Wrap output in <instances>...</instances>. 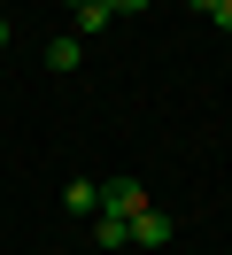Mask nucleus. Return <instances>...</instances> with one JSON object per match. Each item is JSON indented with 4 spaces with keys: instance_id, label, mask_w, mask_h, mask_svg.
<instances>
[{
    "instance_id": "nucleus-1",
    "label": "nucleus",
    "mask_w": 232,
    "mask_h": 255,
    "mask_svg": "<svg viewBox=\"0 0 232 255\" xmlns=\"http://www.w3.org/2000/svg\"><path fill=\"white\" fill-rule=\"evenodd\" d=\"M139 209H155V201H147V186H139V178H108V186H101V217H124V224H132Z\"/></svg>"
},
{
    "instance_id": "nucleus-2",
    "label": "nucleus",
    "mask_w": 232,
    "mask_h": 255,
    "mask_svg": "<svg viewBox=\"0 0 232 255\" xmlns=\"http://www.w3.org/2000/svg\"><path fill=\"white\" fill-rule=\"evenodd\" d=\"M124 248H170V217L163 209H139V217L124 224Z\"/></svg>"
},
{
    "instance_id": "nucleus-3",
    "label": "nucleus",
    "mask_w": 232,
    "mask_h": 255,
    "mask_svg": "<svg viewBox=\"0 0 232 255\" xmlns=\"http://www.w3.org/2000/svg\"><path fill=\"white\" fill-rule=\"evenodd\" d=\"M62 209H77V217H101V186H93V178L62 186Z\"/></svg>"
},
{
    "instance_id": "nucleus-4",
    "label": "nucleus",
    "mask_w": 232,
    "mask_h": 255,
    "mask_svg": "<svg viewBox=\"0 0 232 255\" xmlns=\"http://www.w3.org/2000/svg\"><path fill=\"white\" fill-rule=\"evenodd\" d=\"M85 62V39H46V70H77Z\"/></svg>"
},
{
    "instance_id": "nucleus-5",
    "label": "nucleus",
    "mask_w": 232,
    "mask_h": 255,
    "mask_svg": "<svg viewBox=\"0 0 232 255\" xmlns=\"http://www.w3.org/2000/svg\"><path fill=\"white\" fill-rule=\"evenodd\" d=\"M93 248H124V217H93Z\"/></svg>"
},
{
    "instance_id": "nucleus-6",
    "label": "nucleus",
    "mask_w": 232,
    "mask_h": 255,
    "mask_svg": "<svg viewBox=\"0 0 232 255\" xmlns=\"http://www.w3.org/2000/svg\"><path fill=\"white\" fill-rule=\"evenodd\" d=\"M209 23H217V31H232V0H209Z\"/></svg>"
},
{
    "instance_id": "nucleus-7",
    "label": "nucleus",
    "mask_w": 232,
    "mask_h": 255,
    "mask_svg": "<svg viewBox=\"0 0 232 255\" xmlns=\"http://www.w3.org/2000/svg\"><path fill=\"white\" fill-rule=\"evenodd\" d=\"M108 16H139V8H147V0H101Z\"/></svg>"
},
{
    "instance_id": "nucleus-8",
    "label": "nucleus",
    "mask_w": 232,
    "mask_h": 255,
    "mask_svg": "<svg viewBox=\"0 0 232 255\" xmlns=\"http://www.w3.org/2000/svg\"><path fill=\"white\" fill-rule=\"evenodd\" d=\"M0 47H8V23H0Z\"/></svg>"
},
{
    "instance_id": "nucleus-9",
    "label": "nucleus",
    "mask_w": 232,
    "mask_h": 255,
    "mask_svg": "<svg viewBox=\"0 0 232 255\" xmlns=\"http://www.w3.org/2000/svg\"><path fill=\"white\" fill-rule=\"evenodd\" d=\"M70 8H93V0H70Z\"/></svg>"
}]
</instances>
